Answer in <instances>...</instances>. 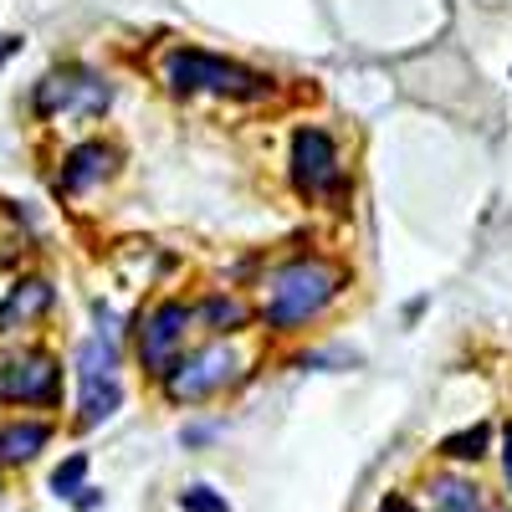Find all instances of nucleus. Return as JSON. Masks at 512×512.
Returning <instances> with one entry per match:
<instances>
[{"instance_id":"obj_13","label":"nucleus","mask_w":512,"mask_h":512,"mask_svg":"<svg viewBox=\"0 0 512 512\" xmlns=\"http://www.w3.org/2000/svg\"><path fill=\"white\" fill-rule=\"evenodd\" d=\"M487 441H492L487 425H466V431H456V436L441 441V456H451V461H482L487 456Z\"/></svg>"},{"instance_id":"obj_4","label":"nucleus","mask_w":512,"mask_h":512,"mask_svg":"<svg viewBox=\"0 0 512 512\" xmlns=\"http://www.w3.org/2000/svg\"><path fill=\"white\" fill-rule=\"evenodd\" d=\"M292 185L303 200H328V195H344L349 190V175L338 164V149H333V134L328 128H297L292 134Z\"/></svg>"},{"instance_id":"obj_11","label":"nucleus","mask_w":512,"mask_h":512,"mask_svg":"<svg viewBox=\"0 0 512 512\" xmlns=\"http://www.w3.org/2000/svg\"><path fill=\"white\" fill-rule=\"evenodd\" d=\"M195 318H205V323H210V333H236V328H246V323H251V308L241 303V297L216 292V297H205V303L195 308Z\"/></svg>"},{"instance_id":"obj_10","label":"nucleus","mask_w":512,"mask_h":512,"mask_svg":"<svg viewBox=\"0 0 512 512\" xmlns=\"http://www.w3.org/2000/svg\"><path fill=\"white\" fill-rule=\"evenodd\" d=\"M52 441V425H41V420H16V425H0V461H31L41 446Z\"/></svg>"},{"instance_id":"obj_7","label":"nucleus","mask_w":512,"mask_h":512,"mask_svg":"<svg viewBox=\"0 0 512 512\" xmlns=\"http://www.w3.org/2000/svg\"><path fill=\"white\" fill-rule=\"evenodd\" d=\"M108 98H113V93H108L103 77L82 72V67H67V72L41 77V88H36V113H41V118H57V113H103Z\"/></svg>"},{"instance_id":"obj_19","label":"nucleus","mask_w":512,"mask_h":512,"mask_svg":"<svg viewBox=\"0 0 512 512\" xmlns=\"http://www.w3.org/2000/svg\"><path fill=\"white\" fill-rule=\"evenodd\" d=\"M379 512H415V507H410L405 497H384V502H379Z\"/></svg>"},{"instance_id":"obj_8","label":"nucleus","mask_w":512,"mask_h":512,"mask_svg":"<svg viewBox=\"0 0 512 512\" xmlns=\"http://www.w3.org/2000/svg\"><path fill=\"white\" fill-rule=\"evenodd\" d=\"M0 395L16 400V405H57L62 395V369L52 354H21L6 364L0 374Z\"/></svg>"},{"instance_id":"obj_3","label":"nucleus","mask_w":512,"mask_h":512,"mask_svg":"<svg viewBox=\"0 0 512 512\" xmlns=\"http://www.w3.org/2000/svg\"><path fill=\"white\" fill-rule=\"evenodd\" d=\"M118 405H123L118 349L108 333H98L77 349V425H103Z\"/></svg>"},{"instance_id":"obj_14","label":"nucleus","mask_w":512,"mask_h":512,"mask_svg":"<svg viewBox=\"0 0 512 512\" xmlns=\"http://www.w3.org/2000/svg\"><path fill=\"white\" fill-rule=\"evenodd\" d=\"M41 308H52V287L47 282H21L11 297H6V308H0V318H31Z\"/></svg>"},{"instance_id":"obj_12","label":"nucleus","mask_w":512,"mask_h":512,"mask_svg":"<svg viewBox=\"0 0 512 512\" xmlns=\"http://www.w3.org/2000/svg\"><path fill=\"white\" fill-rule=\"evenodd\" d=\"M431 507L436 512H487L477 487L466 482V477H436L431 482Z\"/></svg>"},{"instance_id":"obj_1","label":"nucleus","mask_w":512,"mask_h":512,"mask_svg":"<svg viewBox=\"0 0 512 512\" xmlns=\"http://www.w3.org/2000/svg\"><path fill=\"white\" fill-rule=\"evenodd\" d=\"M338 292H344V272H338L333 262H323V256H297V262L272 272L262 323L272 333H292V328L313 323Z\"/></svg>"},{"instance_id":"obj_17","label":"nucleus","mask_w":512,"mask_h":512,"mask_svg":"<svg viewBox=\"0 0 512 512\" xmlns=\"http://www.w3.org/2000/svg\"><path fill=\"white\" fill-rule=\"evenodd\" d=\"M502 472H507V487H512V425L502 431Z\"/></svg>"},{"instance_id":"obj_5","label":"nucleus","mask_w":512,"mask_h":512,"mask_svg":"<svg viewBox=\"0 0 512 512\" xmlns=\"http://www.w3.org/2000/svg\"><path fill=\"white\" fill-rule=\"evenodd\" d=\"M236 369H241V359H236L231 344H205L190 359H175V369L164 374V395L175 405H195L205 395L226 390V384L236 379Z\"/></svg>"},{"instance_id":"obj_6","label":"nucleus","mask_w":512,"mask_h":512,"mask_svg":"<svg viewBox=\"0 0 512 512\" xmlns=\"http://www.w3.org/2000/svg\"><path fill=\"white\" fill-rule=\"evenodd\" d=\"M190 323H195V308L180 303V297H164V303L144 318V328H139V364L164 379L169 369H175L180 349H185Z\"/></svg>"},{"instance_id":"obj_9","label":"nucleus","mask_w":512,"mask_h":512,"mask_svg":"<svg viewBox=\"0 0 512 512\" xmlns=\"http://www.w3.org/2000/svg\"><path fill=\"white\" fill-rule=\"evenodd\" d=\"M113 169V149L108 144H77L62 164V190L67 195H82V190H93L103 175Z\"/></svg>"},{"instance_id":"obj_18","label":"nucleus","mask_w":512,"mask_h":512,"mask_svg":"<svg viewBox=\"0 0 512 512\" xmlns=\"http://www.w3.org/2000/svg\"><path fill=\"white\" fill-rule=\"evenodd\" d=\"M21 52V36H0V62H11Z\"/></svg>"},{"instance_id":"obj_15","label":"nucleus","mask_w":512,"mask_h":512,"mask_svg":"<svg viewBox=\"0 0 512 512\" xmlns=\"http://www.w3.org/2000/svg\"><path fill=\"white\" fill-rule=\"evenodd\" d=\"M82 477H88V456H67L57 472H52V492L57 497H77V492H88L82 487Z\"/></svg>"},{"instance_id":"obj_16","label":"nucleus","mask_w":512,"mask_h":512,"mask_svg":"<svg viewBox=\"0 0 512 512\" xmlns=\"http://www.w3.org/2000/svg\"><path fill=\"white\" fill-rule=\"evenodd\" d=\"M180 512H231V502H226L216 487L195 482V487H185V492H180Z\"/></svg>"},{"instance_id":"obj_2","label":"nucleus","mask_w":512,"mask_h":512,"mask_svg":"<svg viewBox=\"0 0 512 512\" xmlns=\"http://www.w3.org/2000/svg\"><path fill=\"white\" fill-rule=\"evenodd\" d=\"M164 82H169V93H180V98H195V93H216V98H267V93L277 88L267 72H251V67H241V62H231V57L200 52V47L169 52Z\"/></svg>"}]
</instances>
